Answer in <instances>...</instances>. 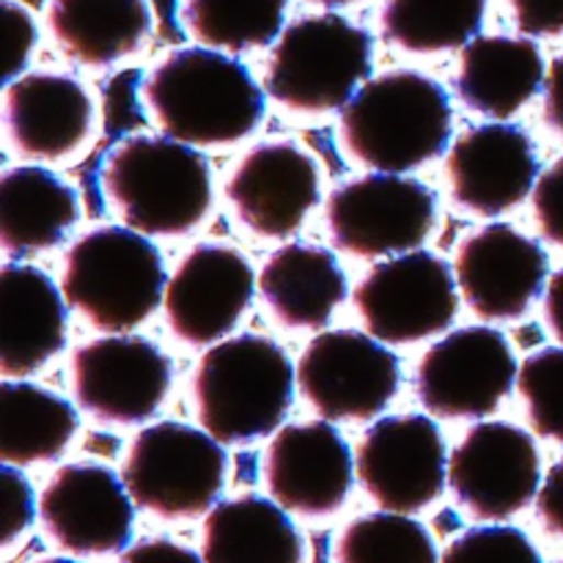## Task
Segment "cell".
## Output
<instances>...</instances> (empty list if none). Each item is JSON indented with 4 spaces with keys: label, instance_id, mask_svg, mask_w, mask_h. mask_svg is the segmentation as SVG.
I'll return each instance as SVG.
<instances>
[{
    "label": "cell",
    "instance_id": "6da1fadb",
    "mask_svg": "<svg viewBox=\"0 0 563 563\" xmlns=\"http://www.w3.org/2000/svg\"><path fill=\"white\" fill-rule=\"evenodd\" d=\"M163 135L187 146H231L264 119V91L242 60L212 47H181L165 55L141 82Z\"/></svg>",
    "mask_w": 563,
    "mask_h": 563
},
{
    "label": "cell",
    "instance_id": "7a4b0ae2",
    "mask_svg": "<svg viewBox=\"0 0 563 563\" xmlns=\"http://www.w3.org/2000/svg\"><path fill=\"white\" fill-rule=\"evenodd\" d=\"M454 132L451 97L434 77L390 69L372 77L339 119L341 146L377 174H407L449 148Z\"/></svg>",
    "mask_w": 563,
    "mask_h": 563
},
{
    "label": "cell",
    "instance_id": "3957f363",
    "mask_svg": "<svg viewBox=\"0 0 563 563\" xmlns=\"http://www.w3.org/2000/svg\"><path fill=\"white\" fill-rule=\"evenodd\" d=\"M297 366L264 335H234L209 346L190 377V405L201 429L223 445H251L286 421Z\"/></svg>",
    "mask_w": 563,
    "mask_h": 563
},
{
    "label": "cell",
    "instance_id": "277c9868",
    "mask_svg": "<svg viewBox=\"0 0 563 563\" xmlns=\"http://www.w3.org/2000/svg\"><path fill=\"white\" fill-rule=\"evenodd\" d=\"M102 190L121 223L146 236L190 234L212 209L207 159L168 135L115 143L104 159Z\"/></svg>",
    "mask_w": 563,
    "mask_h": 563
},
{
    "label": "cell",
    "instance_id": "5b68a950",
    "mask_svg": "<svg viewBox=\"0 0 563 563\" xmlns=\"http://www.w3.org/2000/svg\"><path fill=\"white\" fill-rule=\"evenodd\" d=\"M165 264L146 234L99 225L66 251L60 289L66 302L102 333H130L165 297Z\"/></svg>",
    "mask_w": 563,
    "mask_h": 563
},
{
    "label": "cell",
    "instance_id": "8992f818",
    "mask_svg": "<svg viewBox=\"0 0 563 563\" xmlns=\"http://www.w3.org/2000/svg\"><path fill=\"white\" fill-rule=\"evenodd\" d=\"M374 42L366 27L322 11L302 14L275 38L264 88L286 110L306 115L344 110L372 75Z\"/></svg>",
    "mask_w": 563,
    "mask_h": 563
},
{
    "label": "cell",
    "instance_id": "52a82bcc",
    "mask_svg": "<svg viewBox=\"0 0 563 563\" xmlns=\"http://www.w3.org/2000/svg\"><path fill=\"white\" fill-rule=\"evenodd\" d=\"M229 473L223 443L207 429L159 421L141 429L121 465L135 506L159 520H192L220 504Z\"/></svg>",
    "mask_w": 563,
    "mask_h": 563
},
{
    "label": "cell",
    "instance_id": "ba28073f",
    "mask_svg": "<svg viewBox=\"0 0 563 563\" xmlns=\"http://www.w3.org/2000/svg\"><path fill=\"white\" fill-rule=\"evenodd\" d=\"M456 273L432 251H407L374 264L357 284V313L383 344H418L454 324L460 311Z\"/></svg>",
    "mask_w": 563,
    "mask_h": 563
},
{
    "label": "cell",
    "instance_id": "9c48e42d",
    "mask_svg": "<svg viewBox=\"0 0 563 563\" xmlns=\"http://www.w3.org/2000/svg\"><path fill=\"white\" fill-rule=\"evenodd\" d=\"M438 198L405 174H366L344 181L324 203V223L339 251L361 258L418 251L432 234Z\"/></svg>",
    "mask_w": 563,
    "mask_h": 563
},
{
    "label": "cell",
    "instance_id": "30bf717a",
    "mask_svg": "<svg viewBox=\"0 0 563 563\" xmlns=\"http://www.w3.org/2000/svg\"><path fill=\"white\" fill-rule=\"evenodd\" d=\"M399 388V357L361 330H324L297 361V390L324 421H372Z\"/></svg>",
    "mask_w": 563,
    "mask_h": 563
},
{
    "label": "cell",
    "instance_id": "8fae6325",
    "mask_svg": "<svg viewBox=\"0 0 563 563\" xmlns=\"http://www.w3.org/2000/svg\"><path fill=\"white\" fill-rule=\"evenodd\" d=\"M517 372L509 339L487 324H473L451 330L423 352L416 396L423 410L443 421H482L511 394Z\"/></svg>",
    "mask_w": 563,
    "mask_h": 563
},
{
    "label": "cell",
    "instance_id": "7c38bea8",
    "mask_svg": "<svg viewBox=\"0 0 563 563\" xmlns=\"http://www.w3.org/2000/svg\"><path fill=\"white\" fill-rule=\"evenodd\" d=\"M170 388V357L154 341L108 333L71 352V394L88 418L113 427L148 421Z\"/></svg>",
    "mask_w": 563,
    "mask_h": 563
},
{
    "label": "cell",
    "instance_id": "4fadbf2b",
    "mask_svg": "<svg viewBox=\"0 0 563 563\" xmlns=\"http://www.w3.org/2000/svg\"><path fill=\"white\" fill-rule=\"evenodd\" d=\"M363 493L385 511L416 515L432 506L449 484V454L429 416H388L363 432L355 451Z\"/></svg>",
    "mask_w": 563,
    "mask_h": 563
},
{
    "label": "cell",
    "instance_id": "5bb4252c",
    "mask_svg": "<svg viewBox=\"0 0 563 563\" xmlns=\"http://www.w3.org/2000/svg\"><path fill=\"white\" fill-rule=\"evenodd\" d=\"M542 487V460L526 429L482 421L449 454V489L471 517L500 522L520 515Z\"/></svg>",
    "mask_w": 563,
    "mask_h": 563
},
{
    "label": "cell",
    "instance_id": "9a60e30c",
    "mask_svg": "<svg viewBox=\"0 0 563 563\" xmlns=\"http://www.w3.org/2000/svg\"><path fill=\"white\" fill-rule=\"evenodd\" d=\"M135 500L124 478L104 465H64L38 498L44 533L69 555H113L135 531Z\"/></svg>",
    "mask_w": 563,
    "mask_h": 563
},
{
    "label": "cell",
    "instance_id": "2e32d148",
    "mask_svg": "<svg viewBox=\"0 0 563 563\" xmlns=\"http://www.w3.org/2000/svg\"><path fill=\"white\" fill-rule=\"evenodd\" d=\"M256 284L251 262L240 251L196 245L165 284V322L181 344H218L245 317Z\"/></svg>",
    "mask_w": 563,
    "mask_h": 563
},
{
    "label": "cell",
    "instance_id": "e0dca14e",
    "mask_svg": "<svg viewBox=\"0 0 563 563\" xmlns=\"http://www.w3.org/2000/svg\"><path fill=\"white\" fill-rule=\"evenodd\" d=\"M357 471L352 449L333 421L280 427L264 456L269 498L300 517H330L346 504Z\"/></svg>",
    "mask_w": 563,
    "mask_h": 563
},
{
    "label": "cell",
    "instance_id": "ac0fdd59",
    "mask_svg": "<svg viewBox=\"0 0 563 563\" xmlns=\"http://www.w3.org/2000/svg\"><path fill=\"white\" fill-rule=\"evenodd\" d=\"M548 253L509 223L473 231L454 253V273L465 306L484 322L526 317L548 280Z\"/></svg>",
    "mask_w": 563,
    "mask_h": 563
},
{
    "label": "cell",
    "instance_id": "d6986e66",
    "mask_svg": "<svg viewBox=\"0 0 563 563\" xmlns=\"http://www.w3.org/2000/svg\"><path fill=\"white\" fill-rule=\"evenodd\" d=\"M319 196L317 163L289 141L256 143L225 181V201L240 223L264 240L295 234Z\"/></svg>",
    "mask_w": 563,
    "mask_h": 563
},
{
    "label": "cell",
    "instance_id": "ffe728a7",
    "mask_svg": "<svg viewBox=\"0 0 563 563\" xmlns=\"http://www.w3.org/2000/svg\"><path fill=\"white\" fill-rule=\"evenodd\" d=\"M451 201L484 218L520 207L539 179V157L531 135L506 121L462 132L445 157Z\"/></svg>",
    "mask_w": 563,
    "mask_h": 563
},
{
    "label": "cell",
    "instance_id": "44dd1931",
    "mask_svg": "<svg viewBox=\"0 0 563 563\" xmlns=\"http://www.w3.org/2000/svg\"><path fill=\"white\" fill-rule=\"evenodd\" d=\"M5 141L20 157L55 163L75 154L93 126L86 88L58 71H31L5 82Z\"/></svg>",
    "mask_w": 563,
    "mask_h": 563
},
{
    "label": "cell",
    "instance_id": "7402d4cb",
    "mask_svg": "<svg viewBox=\"0 0 563 563\" xmlns=\"http://www.w3.org/2000/svg\"><path fill=\"white\" fill-rule=\"evenodd\" d=\"M66 297L44 269L5 264L0 269V372L25 379L66 346Z\"/></svg>",
    "mask_w": 563,
    "mask_h": 563
},
{
    "label": "cell",
    "instance_id": "603a6c76",
    "mask_svg": "<svg viewBox=\"0 0 563 563\" xmlns=\"http://www.w3.org/2000/svg\"><path fill=\"white\" fill-rule=\"evenodd\" d=\"M544 77L548 66L533 38L489 33L462 47L454 91L467 110L504 121L542 91Z\"/></svg>",
    "mask_w": 563,
    "mask_h": 563
},
{
    "label": "cell",
    "instance_id": "cb8c5ba5",
    "mask_svg": "<svg viewBox=\"0 0 563 563\" xmlns=\"http://www.w3.org/2000/svg\"><path fill=\"white\" fill-rule=\"evenodd\" d=\"M44 25L66 58L104 69L148 42L154 9L152 0H47Z\"/></svg>",
    "mask_w": 563,
    "mask_h": 563
},
{
    "label": "cell",
    "instance_id": "d4e9b609",
    "mask_svg": "<svg viewBox=\"0 0 563 563\" xmlns=\"http://www.w3.org/2000/svg\"><path fill=\"white\" fill-rule=\"evenodd\" d=\"M258 291L284 328L322 330L346 300V275L330 251L291 242L264 262Z\"/></svg>",
    "mask_w": 563,
    "mask_h": 563
},
{
    "label": "cell",
    "instance_id": "484cf974",
    "mask_svg": "<svg viewBox=\"0 0 563 563\" xmlns=\"http://www.w3.org/2000/svg\"><path fill=\"white\" fill-rule=\"evenodd\" d=\"M77 218V192L44 165H14L0 179V242L9 256L53 251Z\"/></svg>",
    "mask_w": 563,
    "mask_h": 563
},
{
    "label": "cell",
    "instance_id": "4316f807",
    "mask_svg": "<svg viewBox=\"0 0 563 563\" xmlns=\"http://www.w3.org/2000/svg\"><path fill=\"white\" fill-rule=\"evenodd\" d=\"M201 555L207 563H302V537L284 506L240 495L207 515Z\"/></svg>",
    "mask_w": 563,
    "mask_h": 563
},
{
    "label": "cell",
    "instance_id": "83f0119b",
    "mask_svg": "<svg viewBox=\"0 0 563 563\" xmlns=\"http://www.w3.org/2000/svg\"><path fill=\"white\" fill-rule=\"evenodd\" d=\"M71 401L25 379L0 385V460L27 467L58 460L77 434Z\"/></svg>",
    "mask_w": 563,
    "mask_h": 563
},
{
    "label": "cell",
    "instance_id": "f1b7e54d",
    "mask_svg": "<svg viewBox=\"0 0 563 563\" xmlns=\"http://www.w3.org/2000/svg\"><path fill=\"white\" fill-rule=\"evenodd\" d=\"M489 0H383L379 33L412 55L462 49L478 36Z\"/></svg>",
    "mask_w": 563,
    "mask_h": 563
},
{
    "label": "cell",
    "instance_id": "f546056e",
    "mask_svg": "<svg viewBox=\"0 0 563 563\" xmlns=\"http://www.w3.org/2000/svg\"><path fill=\"white\" fill-rule=\"evenodd\" d=\"M286 9L289 0H179V22L203 47L245 53L275 44Z\"/></svg>",
    "mask_w": 563,
    "mask_h": 563
},
{
    "label": "cell",
    "instance_id": "4dcf8cb0",
    "mask_svg": "<svg viewBox=\"0 0 563 563\" xmlns=\"http://www.w3.org/2000/svg\"><path fill=\"white\" fill-rule=\"evenodd\" d=\"M335 563H440V559L421 522L383 509L357 517L341 531Z\"/></svg>",
    "mask_w": 563,
    "mask_h": 563
},
{
    "label": "cell",
    "instance_id": "1f68e13d",
    "mask_svg": "<svg viewBox=\"0 0 563 563\" xmlns=\"http://www.w3.org/2000/svg\"><path fill=\"white\" fill-rule=\"evenodd\" d=\"M517 394L533 432L563 445V346H550L522 361Z\"/></svg>",
    "mask_w": 563,
    "mask_h": 563
},
{
    "label": "cell",
    "instance_id": "d6a6232c",
    "mask_svg": "<svg viewBox=\"0 0 563 563\" xmlns=\"http://www.w3.org/2000/svg\"><path fill=\"white\" fill-rule=\"evenodd\" d=\"M440 563H542V555L520 528L478 526L460 533Z\"/></svg>",
    "mask_w": 563,
    "mask_h": 563
},
{
    "label": "cell",
    "instance_id": "836d02e7",
    "mask_svg": "<svg viewBox=\"0 0 563 563\" xmlns=\"http://www.w3.org/2000/svg\"><path fill=\"white\" fill-rule=\"evenodd\" d=\"M0 495H3V533H0V544L11 548L27 528L36 520V498H33V487L16 465H5L0 471Z\"/></svg>",
    "mask_w": 563,
    "mask_h": 563
},
{
    "label": "cell",
    "instance_id": "e575fe53",
    "mask_svg": "<svg viewBox=\"0 0 563 563\" xmlns=\"http://www.w3.org/2000/svg\"><path fill=\"white\" fill-rule=\"evenodd\" d=\"M3 27H5V71L3 80L11 82L22 75L31 60L33 47L38 42L36 16L20 0H3Z\"/></svg>",
    "mask_w": 563,
    "mask_h": 563
},
{
    "label": "cell",
    "instance_id": "d590c367",
    "mask_svg": "<svg viewBox=\"0 0 563 563\" xmlns=\"http://www.w3.org/2000/svg\"><path fill=\"white\" fill-rule=\"evenodd\" d=\"M533 218L548 242L563 247V157L542 170L531 192Z\"/></svg>",
    "mask_w": 563,
    "mask_h": 563
},
{
    "label": "cell",
    "instance_id": "8d00e7d4",
    "mask_svg": "<svg viewBox=\"0 0 563 563\" xmlns=\"http://www.w3.org/2000/svg\"><path fill=\"white\" fill-rule=\"evenodd\" d=\"M526 36H563V0H506Z\"/></svg>",
    "mask_w": 563,
    "mask_h": 563
},
{
    "label": "cell",
    "instance_id": "74e56055",
    "mask_svg": "<svg viewBox=\"0 0 563 563\" xmlns=\"http://www.w3.org/2000/svg\"><path fill=\"white\" fill-rule=\"evenodd\" d=\"M537 517L544 531L563 539V456L542 478L537 495Z\"/></svg>",
    "mask_w": 563,
    "mask_h": 563
},
{
    "label": "cell",
    "instance_id": "f35d334b",
    "mask_svg": "<svg viewBox=\"0 0 563 563\" xmlns=\"http://www.w3.org/2000/svg\"><path fill=\"white\" fill-rule=\"evenodd\" d=\"M119 563H207L196 550L170 539H143L124 550Z\"/></svg>",
    "mask_w": 563,
    "mask_h": 563
},
{
    "label": "cell",
    "instance_id": "ab89813d",
    "mask_svg": "<svg viewBox=\"0 0 563 563\" xmlns=\"http://www.w3.org/2000/svg\"><path fill=\"white\" fill-rule=\"evenodd\" d=\"M542 119L555 135L563 137V55L550 60L542 88Z\"/></svg>",
    "mask_w": 563,
    "mask_h": 563
},
{
    "label": "cell",
    "instance_id": "60d3db41",
    "mask_svg": "<svg viewBox=\"0 0 563 563\" xmlns=\"http://www.w3.org/2000/svg\"><path fill=\"white\" fill-rule=\"evenodd\" d=\"M542 313L550 333H553L563 344V267L553 275V278H550L548 291H544Z\"/></svg>",
    "mask_w": 563,
    "mask_h": 563
},
{
    "label": "cell",
    "instance_id": "b9f144b4",
    "mask_svg": "<svg viewBox=\"0 0 563 563\" xmlns=\"http://www.w3.org/2000/svg\"><path fill=\"white\" fill-rule=\"evenodd\" d=\"M306 3L322 5V9H344V5H355L361 0H306Z\"/></svg>",
    "mask_w": 563,
    "mask_h": 563
},
{
    "label": "cell",
    "instance_id": "7bdbcfd3",
    "mask_svg": "<svg viewBox=\"0 0 563 563\" xmlns=\"http://www.w3.org/2000/svg\"><path fill=\"white\" fill-rule=\"evenodd\" d=\"M36 563H80V561H71V559H44V561H36Z\"/></svg>",
    "mask_w": 563,
    "mask_h": 563
},
{
    "label": "cell",
    "instance_id": "ee69618b",
    "mask_svg": "<svg viewBox=\"0 0 563 563\" xmlns=\"http://www.w3.org/2000/svg\"><path fill=\"white\" fill-rule=\"evenodd\" d=\"M559 563H563V561H559Z\"/></svg>",
    "mask_w": 563,
    "mask_h": 563
}]
</instances>
